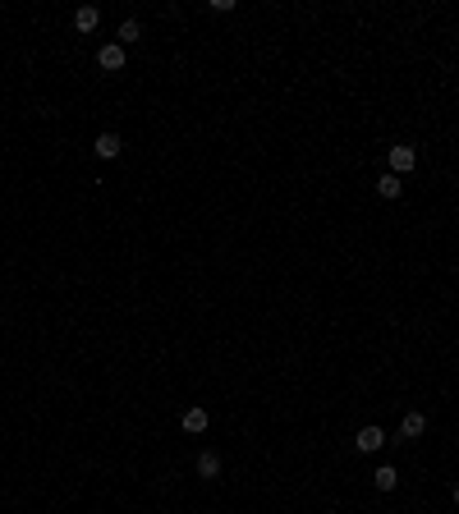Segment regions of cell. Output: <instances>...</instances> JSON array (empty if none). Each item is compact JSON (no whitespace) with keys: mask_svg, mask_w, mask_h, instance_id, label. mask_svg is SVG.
<instances>
[{"mask_svg":"<svg viewBox=\"0 0 459 514\" xmlns=\"http://www.w3.org/2000/svg\"><path fill=\"white\" fill-rule=\"evenodd\" d=\"M386 161H390V174H409L418 166V147H409V143H395V147L386 152Z\"/></svg>","mask_w":459,"mask_h":514,"instance_id":"1","label":"cell"},{"mask_svg":"<svg viewBox=\"0 0 459 514\" xmlns=\"http://www.w3.org/2000/svg\"><path fill=\"white\" fill-rule=\"evenodd\" d=\"M386 445V432L382 428H358V436H354V450L358 454H377Z\"/></svg>","mask_w":459,"mask_h":514,"instance_id":"2","label":"cell"},{"mask_svg":"<svg viewBox=\"0 0 459 514\" xmlns=\"http://www.w3.org/2000/svg\"><path fill=\"white\" fill-rule=\"evenodd\" d=\"M193 469H198V478H202V482H216V478H221V469H226V459H221L216 450H202Z\"/></svg>","mask_w":459,"mask_h":514,"instance_id":"3","label":"cell"},{"mask_svg":"<svg viewBox=\"0 0 459 514\" xmlns=\"http://www.w3.org/2000/svg\"><path fill=\"white\" fill-rule=\"evenodd\" d=\"M96 65H101L106 74H120L124 69V46L120 42H106L101 51H96Z\"/></svg>","mask_w":459,"mask_h":514,"instance_id":"4","label":"cell"},{"mask_svg":"<svg viewBox=\"0 0 459 514\" xmlns=\"http://www.w3.org/2000/svg\"><path fill=\"white\" fill-rule=\"evenodd\" d=\"M207 423H211V413L202 409V404H193V409H184V418H179V428L189 432V436H202L207 432Z\"/></svg>","mask_w":459,"mask_h":514,"instance_id":"5","label":"cell"},{"mask_svg":"<svg viewBox=\"0 0 459 514\" xmlns=\"http://www.w3.org/2000/svg\"><path fill=\"white\" fill-rule=\"evenodd\" d=\"M92 152H96V157H101V161H115V157H120V152H124V143H120V133H96V143H92Z\"/></svg>","mask_w":459,"mask_h":514,"instance_id":"6","label":"cell"},{"mask_svg":"<svg viewBox=\"0 0 459 514\" xmlns=\"http://www.w3.org/2000/svg\"><path fill=\"white\" fill-rule=\"evenodd\" d=\"M427 432V413H404V423H399V436H404V441H418V436Z\"/></svg>","mask_w":459,"mask_h":514,"instance_id":"7","label":"cell"},{"mask_svg":"<svg viewBox=\"0 0 459 514\" xmlns=\"http://www.w3.org/2000/svg\"><path fill=\"white\" fill-rule=\"evenodd\" d=\"M377 193H382V198H386V202H395V198H399V193H404V179H399V174H390V170H386V174H382V179H377Z\"/></svg>","mask_w":459,"mask_h":514,"instance_id":"8","label":"cell"},{"mask_svg":"<svg viewBox=\"0 0 459 514\" xmlns=\"http://www.w3.org/2000/svg\"><path fill=\"white\" fill-rule=\"evenodd\" d=\"M96 23H101V9H92V5H83L74 14V28H78V33H96Z\"/></svg>","mask_w":459,"mask_h":514,"instance_id":"9","label":"cell"},{"mask_svg":"<svg viewBox=\"0 0 459 514\" xmlns=\"http://www.w3.org/2000/svg\"><path fill=\"white\" fill-rule=\"evenodd\" d=\"M372 482H377V491H395L399 487V469H395V464H382Z\"/></svg>","mask_w":459,"mask_h":514,"instance_id":"10","label":"cell"},{"mask_svg":"<svg viewBox=\"0 0 459 514\" xmlns=\"http://www.w3.org/2000/svg\"><path fill=\"white\" fill-rule=\"evenodd\" d=\"M133 42H143V23L138 18H124L120 23V46H133Z\"/></svg>","mask_w":459,"mask_h":514,"instance_id":"11","label":"cell"},{"mask_svg":"<svg viewBox=\"0 0 459 514\" xmlns=\"http://www.w3.org/2000/svg\"><path fill=\"white\" fill-rule=\"evenodd\" d=\"M450 496H455V505H459V482H455V487H450Z\"/></svg>","mask_w":459,"mask_h":514,"instance_id":"12","label":"cell"}]
</instances>
